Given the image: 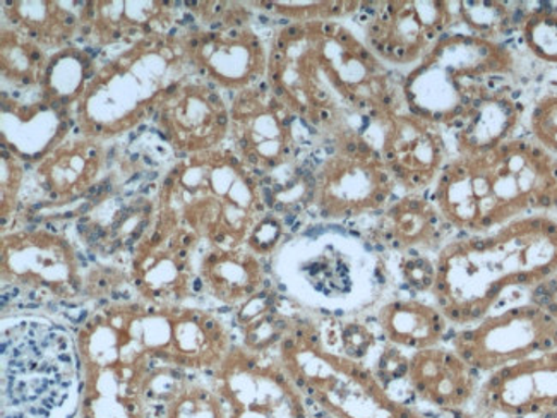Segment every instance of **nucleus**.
<instances>
[{
  "label": "nucleus",
  "mask_w": 557,
  "mask_h": 418,
  "mask_svg": "<svg viewBox=\"0 0 557 418\" xmlns=\"http://www.w3.org/2000/svg\"><path fill=\"white\" fill-rule=\"evenodd\" d=\"M270 88L300 119L333 137L357 133L348 118L383 124L405 109L401 89L368 45L336 21L280 29L268 62Z\"/></svg>",
  "instance_id": "f257e3e1"
},
{
  "label": "nucleus",
  "mask_w": 557,
  "mask_h": 418,
  "mask_svg": "<svg viewBox=\"0 0 557 418\" xmlns=\"http://www.w3.org/2000/svg\"><path fill=\"white\" fill-rule=\"evenodd\" d=\"M556 273L557 220L532 214L446 242L436 254L431 295L449 324L472 327L497 310L509 290L535 288Z\"/></svg>",
  "instance_id": "f03ea898"
},
{
  "label": "nucleus",
  "mask_w": 557,
  "mask_h": 418,
  "mask_svg": "<svg viewBox=\"0 0 557 418\" xmlns=\"http://www.w3.org/2000/svg\"><path fill=\"white\" fill-rule=\"evenodd\" d=\"M431 199L449 229L488 234L532 214L557 213V158L529 137L446 163Z\"/></svg>",
  "instance_id": "7ed1b4c3"
},
{
  "label": "nucleus",
  "mask_w": 557,
  "mask_h": 418,
  "mask_svg": "<svg viewBox=\"0 0 557 418\" xmlns=\"http://www.w3.org/2000/svg\"><path fill=\"white\" fill-rule=\"evenodd\" d=\"M276 355L307 402L327 418H431L395 398L374 370L327 348L307 319L297 318Z\"/></svg>",
  "instance_id": "20e7f679"
},
{
  "label": "nucleus",
  "mask_w": 557,
  "mask_h": 418,
  "mask_svg": "<svg viewBox=\"0 0 557 418\" xmlns=\"http://www.w3.org/2000/svg\"><path fill=\"white\" fill-rule=\"evenodd\" d=\"M513 71V52L502 41L446 33L405 76V109L449 131L481 93Z\"/></svg>",
  "instance_id": "39448f33"
},
{
  "label": "nucleus",
  "mask_w": 557,
  "mask_h": 418,
  "mask_svg": "<svg viewBox=\"0 0 557 418\" xmlns=\"http://www.w3.org/2000/svg\"><path fill=\"white\" fill-rule=\"evenodd\" d=\"M335 153L321 163L312 182V201L324 220H350L386 208L395 194V181L380 149L362 134L335 142Z\"/></svg>",
  "instance_id": "423d86ee"
},
{
  "label": "nucleus",
  "mask_w": 557,
  "mask_h": 418,
  "mask_svg": "<svg viewBox=\"0 0 557 418\" xmlns=\"http://www.w3.org/2000/svg\"><path fill=\"white\" fill-rule=\"evenodd\" d=\"M451 348L479 374H493L513 364L557 351V324L532 302L494 310L472 327L453 334Z\"/></svg>",
  "instance_id": "0eeeda50"
},
{
  "label": "nucleus",
  "mask_w": 557,
  "mask_h": 418,
  "mask_svg": "<svg viewBox=\"0 0 557 418\" xmlns=\"http://www.w3.org/2000/svg\"><path fill=\"white\" fill-rule=\"evenodd\" d=\"M226 418H311L309 402L280 362L278 355L234 346L213 372Z\"/></svg>",
  "instance_id": "6e6552de"
},
{
  "label": "nucleus",
  "mask_w": 557,
  "mask_h": 418,
  "mask_svg": "<svg viewBox=\"0 0 557 418\" xmlns=\"http://www.w3.org/2000/svg\"><path fill=\"white\" fill-rule=\"evenodd\" d=\"M369 9L366 40L380 61L417 65L458 26V2L393 0Z\"/></svg>",
  "instance_id": "1a4fd4ad"
},
{
  "label": "nucleus",
  "mask_w": 557,
  "mask_h": 418,
  "mask_svg": "<svg viewBox=\"0 0 557 418\" xmlns=\"http://www.w3.org/2000/svg\"><path fill=\"white\" fill-rule=\"evenodd\" d=\"M2 280L11 288L50 300H70L85 286L74 247L44 230H26L2 238Z\"/></svg>",
  "instance_id": "9d476101"
},
{
  "label": "nucleus",
  "mask_w": 557,
  "mask_h": 418,
  "mask_svg": "<svg viewBox=\"0 0 557 418\" xmlns=\"http://www.w3.org/2000/svg\"><path fill=\"white\" fill-rule=\"evenodd\" d=\"M380 127L381 158L395 184L407 194L432 189L451 160L443 127L407 109L393 113Z\"/></svg>",
  "instance_id": "9b49d317"
},
{
  "label": "nucleus",
  "mask_w": 557,
  "mask_h": 418,
  "mask_svg": "<svg viewBox=\"0 0 557 418\" xmlns=\"http://www.w3.org/2000/svg\"><path fill=\"white\" fill-rule=\"evenodd\" d=\"M198 235L157 226L136 247L131 259V282L139 295L154 307H181L195 283L190 256Z\"/></svg>",
  "instance_id": "f8f14e48"
},
{
  "label": "nucleus",
  "mask_w": 557,
  "mask_h": 418,
  "mask_svg": "<svg viewBox=\"0 0 557 418\" xmlns=\"http://www.w3.org/2000/svg\"><path fill=\"white\" fill-rule=\"evenodd\" d=\"M475 417L532 418L557 406V351L496 370L482 381Z\"/></svg>",
  "instance_id": "ddd939ff"
},
{
  "label": "nucleus",
  "mask_w": 557,
  "mask_h": 418,
  "mask_svg": "<svg viewBox=\"0 0 557 418\" xmlns=\"http://www.w3.org/2000/svg\"><path fill=\"white\" fill-rule=\"evenodd\" d=\"M238 145L247 163L273 172L288 165L297 155L295 115L268 86L246 89L234 110Z\"/></svg>",
  "instance_id": "4468645a"
},
{
  "label": "nucleus",
  "mask_w": 557,
  "mask_h": 418,
  "mask_svg": "<svg viewBox=\"0 0 557 418\" xmlns=\"http://www.w3.org/2000/svg\"><path fill=\"white\" fill-rule=\"evenodd\" d=\"M481 376L453 348L432 346L410 355L408 393L434 410L460 411L475 402Z\"/></svg>",
  "instance_id": "2eb2a0df"
},
{
  "label": "nucleus",
  "mask_w": 557,
  "mask_h": 418,
  "mask_svg": "<svg viewBox=\"0 0 557 418\" xmlns=\"http://www.w3.org/2000/svg\"><path fill=\"white\" fill-rule=\"evenodd\" d=\"M523 112L525 104L505 81L488 86L449 127L458 157H475L513 139Z\"/></svg>",
  "instance_id": "dca6fc26"
},
{
  "label": "nucleus",
  "mask_w": 557,
  "mask_h": 418,
  "mask_svg": "<svg viewBox=\"0 0 557 418\" xmlns=\"http://www.w3.org/2000/svg\"><path fill=\"white\" fill-rule=\"evenodd\" d=\"M232 339L213 314L169 307V342L160 362L181 370H216L231 354Z\"/></svg>",
  "instance_id": "f3484780"
},
{
  "label": "nucleus",
  "mask_w": 557,
  "mask_h": 418,
  "mask_svg": "<svg viewBox=\"0 0 557 418\" xmlns=\"http://www.w3.org/2000/svg\"><path fill=\"white\" fill-rule=\"evenodd\" d=\"M449 225L440 209L424 194H407L388 205L381 214L374 235L381 246L398 254L420 250L440 253Z\"/></svg>",
  "instance_id": "a211bd4d"
},
{
  "label": "nucleus",
  "mask_w": 557,
  "mask_h": 418,
  "mask_svg": "<svg viewBox=\"0 0 557 418\" xmlns=\"http://www.w3.org/2000/svg\"><path fill=\"white\" fill-rule=\"evenodd\" d=\"M377 328L389 345L420 352L445 342L448 319L436 304L420 298H393L377 310Z\"/></svg>",
  "instance_id": "6ab92c4d"
},
{
  "label": "nucleus",
  "mask_w": 557,
  "mask_h": 418,
  "mask_svg": "<svg viewBox=\"0 0 557 418\" xmlns=\"http://www.w3.org/2000/svg\"><path fill=\"white\" fill-rule=\"evenodd\" d=\"M199 282L211 297L228 307H240L267 286L263 265L247 247L216 249L199 262Z\"/></svg>",
  "instance_id": "aec40b11"
},
{
  "label": "nucleus",
  "mask_w": 557,
  "mask_h": 418,
  "mask_svg": "<svg viewBox=\"0 0 557 418\" xmlns=\"http://www.w3.org/2000/svg\"><path fill=\"white\" fill-rule=\"evenodd\" d=\"M300 282L314 297L347 300L359 283V266L351 254L333 242L321 244L297 265Z\"/></svg>",
  "instance_id": "412c9836"
},
{
  "label": "nucleus",
  "mask_w": 557,
  "mask_h": 418,
  "mask_svg": "<svg viewBox=\"0 0 557 418\" xmlns=\"http://www.w3.org/2000/svg\"><path fill=\"white\" fill-rule=\"evenodd\" d=\"M295 321L297 318L283 310L282 297L267 286L238 307L237 324L243 334V346L255 354L278 352Z\"/></svg>",
  "instance_id": "4be33fe9"
},
{
  "label": "nucleus",
  "mask_w": 557,
  "mask_h": 418,
  "mask_svg": "<svg viewBox=\"0 0 557 418\" xmlns=\"http://www.w3.org/2000/svg\"><path fill=\"white\" fill-rule=\"evenodd\" d=\"M225 402L213 384L196 379H181L175 390L154 408L153 418H226Z\"/></svg>",
  "instance_id": "5701e85b"
},
{
  "label": "nucleus",
  "mask_w": 557,
  "mask_h": 418,
  "mask_svg": "<svg viewBox=\"0 0 557 418\" xmlns=\"http://www.w3.org/2000/svg\"><path fill=\"white\" fill-rule=\"evenodd\" d=\"M513 5L497 0H460L458 25H463L476 37L499 41L515 26H520L521 16L525 13V9Z\"/></svg>",
  "instance_id": "b1692460"
},
{
  "label": "nucleus",
  "mask_w": 557,
  "mask_h": 418,
  "mask_svg": "<svg viewBox=\"0 0 557 418\" xmlns=\"http://www.w3.org/2000/svg\"><path fill=\"white\" fill-rule=\"evenodd\" d=\"M520 33L533 57L547 64H557V8L550 4L525 9Z\"/></svg>",
  "instance_id": "393cba45"
},
{
  "label": "nucleus",
  "mask_w": 557,
  "mask_h": 418,
  "mask_svg": "<svg viewBox=\"0 0 557 418\" xmlns=\"http://www.w3.org/2000/svg\"><path fill=\"white\" fill-rule=\"evenodd\" d=\"M327 348L362 362L377 345V334L360 321H332L330 328H320Z\"/></svg>",
  "instance_id": "a878e982"
},
{
  "label": "nucleus",
  "mask_w": 557,
  "mask_h": 418,
  "mask_svg": "<svg viewBox=\"0 0 557 418\" xmlns=\"http://www.w3.org/2000/svg\"><path fill=\"white\" fill-rule=\"evenodd\" d=\"M533 142L557 158V91H547L535 101L530 112Z\"/></svg>",
  "instance_id": "bb28decb"
},
{
  "label": "nucleus",
  "mask_w": 557,
  "mask_h": 418,
  "mask_svg": "<svg viewBox=\"0 0 557 418\" xmlns=\"http://www.w3.org/2000/svg\"><path fill=\"white\" fill-rule=\"evenodd\" d=\"M398 271L408 288L417 294H431L436 282V258L420 250L400 254Z\"/></svg>",
  "instance_id": "cd10ccee"
},
{
  "label": "nucleus",
  "mask_w": 557,
  "mask_h": 418,
  "mask_svg": "<svg viewBox=\"0 0 557 418\" xmlns=\"http://www.w3.org/2000/svg\"><path fill=\"white\" fill-rule=\"evenodd\" d=\"M283 237H285V225L282 220L276 214L268 213L252 230L251 235L247 238L246 247L258 258L270 256L278 249Z\"/></svg>",
  "instance_id": "c85d7f7f"
},
{
  "label": "nucleus",
  "mask_w": 557,
  "mask_h": 418,
  "mask_svg": "<svg viewBox=\"0 0 557 418\" xmlns=\"http://www.w3.org/2000/svg\"><path fill=\"white\" fill-rule=\"evenodd\" d=\"M408 364H410V355L405 354L398 346L388 343L386 348L381 352L380 358H377L376 369L372 370H374L377 379L383 382L384 388L393 394L396 382H407Z\"/></svg>",
  "instance_id": "c756f323"
},
{
  "label": "nucleus",
  "mask_w": 557,
  "mask_h": 418,
  "mask_svg": "<svg viewBox=\"0 0 557 418\" xmlns=\"http://www.w3.org/2000/svg\"><path fill=\"white\" fill-rule=\"evenodd\" d=\"M544 309L557 324V273L530 290V300Z\"/></svg>",
  "instance_id": "7c9ffc66"
},
{
  "label": "nucleus",
  "mask_w": 557,
  "mask_h": 418,
  "mask_svg": "<svg viewBox=\"0 0 557 418\" xmlns=\"http://www.w3.org/2000/svg\"><path fill=\"white\" fill-rule=\"evenodd\" d=\"M532 418H557V406L556 408H549V410L542 411V414L535 415Z\"/></svg>",
  "instance_id": "2f4dec72"
}]
</instances>
